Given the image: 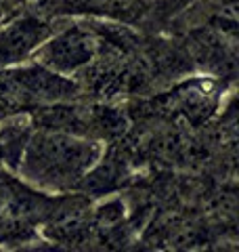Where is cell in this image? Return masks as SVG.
<instances>
[{"instance_id":"obj_1","label":"cell","mask_w":239,"mask_h":252,"mask_svg":"<svg viewBox=\"0 0 239 252\" xmlns=\"http://www.w3.org/2000/svg\"><path fill=\"white\" fill-rule=\"evenodd\" d=\"M99 147L67 135H36L23 160V175L40 185L67 189L86 175Z\"/></svg>"},{"instance_id":"obj_2","label":"cell","mask_w":239,"mask_h":252,"mask_svg":"<svg viewBox=\"0 0 239 252\" xmlns=\"http://www.w3.org/2000/svg\"><path fill=\"white\" fill-rule=\"evenodd\" d=\"M92 44L89 34L82 30H67L61 36L53 38V40L40 51L42 63L57 72H74L80 65L90 61Z\"/></svg>"},{"instance_id":"obj_3","label":"cell","mask_w":239,"mask_h":252,"mask_svg":"<svg viewBox=\"0 0 239 252\" xmlns=\"http://www.w3.org/2000/svg\"><path fill=\"white\" fill-rule=\"evenodd\" d=\"M46 34L49 28L34 19L17 21L0 32V65L23 59L34 46L40 44V40H44Z\"/></svg>"}]
</instances>
